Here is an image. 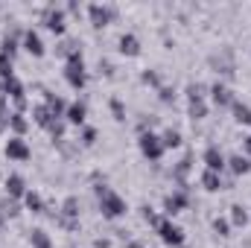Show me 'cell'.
<instances>
[{"mask_svg": "<svg viewBox=\"0 0 251 248\" xmlns=\"http://www.w3.org/2000/svg\"><path fill=\"white\" fill-rule=\"evenodd\" d=\"M140 152L149 158V161H158L164 155V140L152 131H140Z\"/></svg>", "mask_w": 251, "mask_h": 248, "instance_id": "cell-4", "label": "cell"}, {"mask_svg": "<svg viewBox=\"0 0 251 248\" xmlns=\"http://www.w3.org/2000/svg\"><path fill=\"white\" fill-rule=\"evenodd\" d=\"M0 76H3V79L15 76V73H12V59H9V56H3V53H0Z\"/></svg>", "mask_w": 251, "mask_h": 248, "instance_id": "cell-29", "label": "cell"}, {"mask_svg": "<svg viewBox=\"0 0 251 248\" xmlns=\"http://www.w3.org/2000/svg\"><path fill=\"white\" fill-rule=\"evenodd\" d=\"M210 99H213V102H216L219 108H222V105H231V102H234V97H231V91H228V88H225L222 82H216V85L210 88Z\"/></svg>", "mask_w": 251, "mask_h": 248, "instance_id": "cell-14", "label": "cell"}, {"mask_svg": "<svg viewBox=\"0 0 251 248\" xmlns=\"http://www.w3.org/2000/svg\"><path fill=\"white\" fill-rule=\"evenodd\" d=\"M6 158H12V161H26V158H29V146H26L21 137H9V143H6Z\"/></svg>", "mask_w": 251, "mask_h": 248, "instance_id": "cell-9", "label": "cell"}, {"mask_svg": "<svg viewBox=\"0 0 251 248\" xmlns=\"http://www.w3.org/2000/svg\"><path fill=\"white\" fill-rule=\"evenodd\" d=\"M6 99H9V97H6V91H3V85H0V114H6Z\"/></svg>", "mask_w": 251, "mask_h": 248, "instance_id": "cell-38", "label": "cell"}, {"mask_svg": "<svg viewBox=\"0 0 251 248\" xmlns=\"http://www.w3.org/2000/svg\"><path fill=\"white\" fill-rule=\"evenodd\" d=\"M76 216H79V198H73V196H70V198H64L59 222H62L64 228H70V231H73V228L79 225V222H76Z\"/></svg>", "mask_w": 251, "mask_h": 248, "instance_id": "cell-8", "label": "cell"}, {"mask_svg": "<svg viewBox=\"0 0 251 248\" xmlns=\"http://www.w3.org/2000/svg\"><path fill=\"white\" fill-rule=\"evenodd\" d=\"M44 99H47V108H50V114H53L56 120L67 114V105H64V99H62V97H56V94H50V91H44Z\"/></svg>", "mask_w": 251, "mask_h": 248, "instance_id": "cell-15", "label": "cell"}, {"mask_svg": "<svg viewBox=\"0 0 251 248\" xmlns=\"http://www.w3.org/2000/svg\"><path fill=\"white\" fill-rule=\"evenodd\" d=\"M88 15H91V24H94L97 29H102V26H108V24L117 18V9H114V6H100V3H94V6H88Z\"/></svg>", "mask_w": 251, "mask_h": 248, "instance_id": "cell-5", "label": "cell"}, {"mask_svg": "<svg viewBox=\"0 0 251 248\" xmlns=\"http://www.w3.org/2000/svg\"><path fill=\"white\" fill-rule=\"evenodd\" d=\"M26 117H24V114H21V111H15V114H9V128H12V131H15V137H21V134H24V131H26Z\"/></svg>", "mask_w": 251, "mask_h": 248, "instance_id": "cell-22", "label": "cell"}, {"mask_svg": "<svg viewBox=\"0 0 251 248\" xmlns=\"http://www.w3.org/2000/svg\"><path fill=\"white\" fill-rule=\"evenodd\" d=\"M231 108H234V120H237V123L251 125V108L249 105H243V102H231Z\"/></svg>", "mask_w": 251, "mask_h": 248, "instance_id": "cell-24", "label": "cell"}, {"mask_svg": "<svg viewBox=\"0 0 251 248\" xmlns=\"http://www.w3.org/2000/svg\"><path fill=\"white\" fill-rule=\"evenodd\" d=\"M143 82H146V85H161V76H158L155 70H146V73H143Z\"/></svg>", "mask_w": 251, "mask_h": 248, "instance_id": "cell-33", "label": "cell"}, {"mask_svg": "<svg viewBox=\"0 0 251 248\" xmlns=\"http://www.w3.org/2000/svg\"><path fill=\"white\" fill-rule=\"evenodd\" d=\"M213 231H216L219 237H228V222H225V219H216V222H213Z\"/></svg>", "mask_w": 251, "mask_h": 248, "instance_id": "cell-34", "label": "cell"}, {"mask_svg": "<svg viewBox=\"0 0 251 248\" xmlns=\"http://www.w3.org/2000/svg\"><path fill=\"white\" fill-rule=\"evenodd\" d=\"M201 187H204V190H210V193H216V190H222V187H225V181H222V175H219V173L204 170V173H201Z\"/></svg>", "mask_w": 251, "mask_h": 248, "instance_id": "cell-18", "label": "cell"}, {"mask_svg": "<svg viewBox=\"0 0 251 248\" xmlns=\"http://www.w3.org/2000/svg\"><path fill=\"white\" fill-rule=\"evenodd\" d=\"M32 117H35V123H38V125H44L47 131H50L53 125L59 123V120H56V117L50 114V108H47V105H38V108H32Z\"/></svg>", "mask_w": 251, "mask_h": 248, "instance_id": "cell-16", "label": "cell"}, {"mask_svg": "<svg viewBox=\"0 0 251 248\" xmlns=\"http://www.w3.org/2000/svg\"><path fill=\"white\" fill-rule=\"evenodd\" d=\"M6 125H9V117H6V114H0V131H3Z\"/></svg>", "mask_w": 251, "mask_h": 248, "instance_id": "cell-40", "label": "cell"}, {"mask_svg": "<svg viewBox=\"0 0 251 248\" xmlns=\"http://www.w3.org/2000/svg\"><path fill=\"white\" fill-rule=\"evenodd\" d=\"M64 79H67V85H70V88H76V91H82V88H85L88 73H85L82 53H73V56L67 59V64H64Z\"/></svg>", "mask_w": 251, "mask_h": 248, "instance_id": "cell-2", "label": "cell"}, {"mask_svg": "<svg viewBox=\"0 0 251 248\" xmlns=\"http://www.w3.org/2000/svg\"><path fill=\"white\" fill-rule=\"evenodd\" d=\"M85 114H88V108H85V102H73V105H67V123L73 125H82L85 123Z\"/></svg>", "mask_w": 251, "mask_h": 248, "instance_id": "cell-17", "label": "cell"}, {"mask_svg": "<svg viewBox=\"0 0 251 248\" xmlns=\"http://www.w3.org/2000/svg\"><path fill=\"white\" fill-rule=\"evenodd\" d=\"M6 193H9L12 198L26 196V184H24V178H21V175H9V178H6Z\"/></svg>", "mask_w": 251, "mask_h": 248, "instance_id": "cell-19", "label": "cell"}, {"mask_svg": "<svg viewBox=\"0 0 251 248\" xmlns=\"http://www.w3.org/2000/svg\"><path fill=\"white\" fill-rule=\"evenodd\" d=\"M94 140H97V131H94V128H85V134H82V143H85V146H91Z\"/></svg>", "mask_w": 251, "mask_h": 248, "instance_id": "cell-36", "label": "cell"}, {"mask_svg": "<svg viewBox=\"0 0 251 248\" xmlns=\"http://www.w3.org/2000/svg\"><path fill=\"white\" fill-rule=\"evenodd\" d=\"M231 222H234V225H246V222H249V213H246L243 204H234V207H231Z\"/></svg>", "mask_w": 251, "mask_h": 248, "instance_id": "cell-26", "label": "cell"}, {"mask_svg": "<svg viewBox=\"0 0 251 248\" xmlns=\"http://www.w3.org/2000/svg\"><path fill=\"white\" fill-rule=\"evenodd\" d=\"M143 219H146V222H149L152 228H158V225H161V216H158V213H155L152 207H143Z\"/></svg>", "mask_w": 251, "mask_h": 248, "instance_id": "cell-30", "label": "cell"}, {"mask_svg": "<svg viewBox=\"0 0 251 248\" xmlns=\"http://www.w3.org/2000/svg\"><path fill=\"white\" fill-rule=\"evenodd\" d=\"M131 248H143V246H137V243H134V246H131Z\"/></svg>", "mask_w": 251, "mask_h": 248, "instance_id": "cell-41", "label": "cell"}, {"mask_svg": "<svg viewBox=\"0 0 251 248\" xmlns=\"http://www.w3.org/2000/svg\"><path fill=\"white\" fill-rule=\"evenodd\" d=\"M3 91H6V97L15 102V108H18V111L26 105V99H24V85H21V79H18V76L3 79Z\"/></svg>", "mask_w": 251, "mask_h": 248, "instance_id": "cell-6", "label": "cell"}, {"mask_svg": "<svg viewBox=\"0 0 251 248\" xmlns=\"http://www.w3.org/2000/svg\"><path fill=\"white\" fill-rule=\"evenodd\" d=\"M161 140H164V149H176V146H181V134H178V131H173V128H170Z\"/></svg>", "mask_w": 251, "mask_h": 248, "instance_id": "cell-27", "label": "cell"}, {"mask_svg": "<svg viewBox=\"0 0 251 248\" xmlns=\"http://www.w3.org/2000/svg\"><path fill=\"white\" fill-rule=\"evenodd\" d=\"M15 50H18V38H15V35H6V38H3V50H0V53L12 59V56H15Z\"/></svg>", "mask_w": 251, "mask_h": 248, "instance_id": "cell-28", "label": "cell"}, {"mask_svg": "<svg viewBox=\"0 0 251 248\" xmlns=\"http://www.w3.org/2000/svg\"><path fill=\"white\" fill-rule=\"evenodd\" d=\"M158 94H161V99H164V102H173V99H176V91H173V88H161Z\"/></svg>", "mask_w": 251, "mask_h": 248, "instance_id": "cell-35", "label": "cell"}, {"mask_svg": "<svg viewBox=\"0 0 251 248\" xmlns=\"http://www.w3.org/2000/svg\"><path fill=\"white\" fill-rule=\"evenodd\" d=\"M120 53H123V56H137V53H140V41H137L134 35H123V38H120Z\"/></svg>", "mask_w": 251, "mask_h": 248, "instance_id": "cell-21", "label": "cell"}, {"mask_svg": "<svg viewBox=\"0 0 251 248\" xmlns=\"http://www.w3.org/2000/svg\"><path fill=\"white\" fill-rule=\"evenodd\" d=\"M204 164H207V170H210V173H219V175H222V170L228 167V164H225V155H222L216 146H210V149L204 152Z\"/></svg>", "mask_w": 251, "mask_h": 248, "instance_id": "cell-11", "label": "cell"}, {"mask_svg": "<svg viewBox=\"0 0 251 248\" xmlns=\"http://www.w3.org/2000/svg\"><path fill=\"white\" fill-rule=\"evenodd\" d=\"M29 243H32L35 248H53L50 237H47V231H41V228H35V231L29 234Z\"/></svg>", "mask_w": 251, "mask_h": 248, "instance_id": "cell-25", "label": "cell"}, {"mask_svg": "<svg viewBox=\"0 0 251 248\" xmlns=\"http://www.w3.org/2000/svg\"><path fill=\"white\" fill-rule=\"evenodd\" d=\"M111 111H114V117H117V120H126V108H123V102H120V99H111Z\"/></svg>", "mask_w": 251, "mask_h": 248, "instance_id": "cell-31", "label": "cell"}, {"mask_svg": "<svg viewBox=\"0 0 251 248\" xmlns=\"http://www.w3.org/2000/svg\"><path fill=\"white\" fill-rule=\"evenodd\" d=\"M44 26H47L50 32H56V35H62V32H64V15H62V9H56V6H50V9L44 12Z\"/></svg>", "mask_w": 251, "mask_h": 248, "instance_id": "cell-10", "label": "cell"}, {"mask_svg": "<svg viewBox=\"0 0 251 248\" xmlns=\"http://www.w3.org/2000/svg\"><path fill=\"white\" fill-rule=\"evenodd\" d=\"M24 201H26V207H29L32 213H47V207H44V198H41L38 193H26V196H24Z\"/></svg>", "mask_w": 251, "mask_h": 248, "instance_id": "cell-23", "label": "cell"}, {"mask_svg": "<svg viewBox=\"0 0 251 248\" xmlns=\"http://www.w3.org/2000/svg\"><path fill=\"white\" fill-rule=\"evenodd\" d=\"M158 234H161V240H164L167 246H181V243H184V234H181V228H178V225H173L170 219H161V225H158Z\"/></svg>", "mask_w": 251, "mask_h": 248, "instance_id": "cell-7", "label": "cell"}, {"mask_svg": "<svg viewBox=\"0 0 251 248\" xmlns=\"http://www.w3.org/2000/svg\"><path fill=\"white\" fill-rule=\"evenodd\" d=\"M190 94V117L193 120H201V117H207V102H204V85H199V82H193L187 88Z\"/></svg>", "mask_w": 251, "mask_h": 248, "instance_id": "cell-3", "label": "cell"}, {"mask_svg": "<svg viewBox=\"0 0 251 248\" xmlns=\"http://www.w3.org/2000/svg\"><path fill=\"white\" fill-rule=\"evenodd\" d=\"M243 149H246V158H249V164H251V134L243 137Z\"/></svg>", "mask_w": 251, "mask_h": 248, "instance_id": "cell-37", "label": "cell"}, {"mask_svg": "<svg viewBox=\"0 0 251 248\" xmlns=\"http://www.w3.org/2000/svg\"><path fill=\"white\" fill-rule=\"evenodd\" d=\"M187 170H190V155L184 158V161H181V164H178V170H176V178H178V181H184V175H187Z\"/></svg>", "mask_w": 251, "mask_h": 248, "instance_id": "cell-32", "label": "cell"}, {"mask_svg": "<svg viewBox=\"0 0 251 248\" xmlns=\"http://www.w3.org/2000/svg\"><path fill=\"white\" fill-rule=\"evenodd\" d=\"M24 47H26V53H29V56H35V59H41V56H44V44H41L38 32H32V29L24 35Z\"/></svg>", "mask_w": 251, "mask_h": 248, "instance_id": "cell-13", "label": "cell"}, {"mask_svg": "<svg viewBox=\"0 0 251 248\" xmlns=\"http://www.w3.org/2000/svg\"><path fill=\"white\" fill-rule=\"evenodd\" d=\"M225 164L231 167V173H234V175H246V173L251 170V164H249V158H246V155H234V158H228Z\"/></svg>", "mask_w": 251, "mask_h": 248, "instance_id": "cell-20", "label": "cell"}, {"mask_svg": "<svg viewBox=\"0 0 251 248\" xmlns=\"http://www.w3.org/2000/svg\"><path fill=\"white\" fill-rule=\"evenodd\" d=\"M97 196H100V207H102V216H105V219H117V216L126 213V201L111 190V187L100 184L97 187Z\"/></svg>", "mask_w": 251, "mask_h": 248, "instance_id": "cell-1", "label": "cell"}, {"mask_svg": "<svg viewBox=\"0 0 251 248\" xmlns=\"http://www.w3.org/2000/svg\"><path fill=\"white\" fill-rule=\"evenodd\" d=\"M187 207V193L184 190H178V193H173V196H167V201H164V210L173 216V213H178V210H184Z\"/></svg>", "mask_w": 251, "mask_h": 248, "instance_id": "cell-12", "label": "cell"}, {"mask_svg": "<svg viewBox=\"0 0 251 248\" xmlns=\"http://www.w3.org/2000/svg\"><path fill=\"white\" fill-rule=\"evenodd\" d=\"M94 248H111V243H108V240H97V243H94Z\"/></svg>", "mask_w": 251, "mask_h": 248, "instance_id": "cell-39", "label": "cell"}]
</instances>
